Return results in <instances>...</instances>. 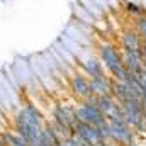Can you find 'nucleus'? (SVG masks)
Instances as JSON below:
<instances>
[{
  "label": "nucleus",
  "mask_w": 146,
  "mask_h": 146,
  "mask_svg": "<svg viewBox=\"0 0 146 146\" xmlns=\"http://www.w3.org/2000/svg\"><path fill=\"white\" fill-rule=\"evenodd\" d=\"M73 134L80 136L83 141H87L88 145H95L99 141H102V136H100V131L97 126H92V124H85V122H76L75 129H73Z\"/></svg>",
  "instance_id": "8"
},
{
  "label": "nucleus",
  "mask_w": 146,
  "mask_h": 146,
  "mask_svg": "<svg viewBox=\"0 0 146 146\" xmlns=\"http://www.w3.org/2000/svg\"><path fill=\"white\" fill-rule=\"evenodd\" d=\"M70 85H72V92L76 97H80L82 100L94 94L92 92V85H90V78L87 75H83V73H75V75H72Z\"/></svg>",
  "instance_id": "7"
},
{
  "label": "nucleus",
  "mask_w": 146,
  "mask_h": 146,
  "mask_svg": "<svg viewBox=\"0 0 146 146\" xmlns=\"http://www.w3.org/2000/svg\"><path fill=\"white\" fill-rule=\"evenodd\" d=\"M94 146H112L109 141H106V139H102V141H99V143H95Z\"/></svg>",
  "instance_id": "13"
},
{
  "label": "nucleus",
  "mask_w": 146,
  "mask_h": 146,
  "mask_svg": "<svg viewBox=\"0 0 146 146\" xmlns=\"http://www.w3.org/2000/svg\"><path fill=\"white\" fill-rule=\"evenodd\" d=\"M15 117L21 119L22 122L33 126V127H42L44 122H46L44 117H42V114L39 112V109H37L34 104H26V106H22L21 109L17 110Z\"/></svg>",
  "instance_id": "6"
},
{
  "label": "nucleus",
  "mask_w": 146,
  "mask_h": 146,
  "mask_svg": "<svg viewBox=\"0 0 146 146\" xmlns=\"http://www.w3.org/2000/svg\"><path fill=\"white\" fill-rule=\"evenodd\" d=\"M109 131H110V141L119 143V145L129 146L134 143V133L131 131L127 122H117L109 121Z\"/></svg>",
  "instance_id": "4"
},
{
  "label": "nucleus",
  "mask_w": 146,
  "mask_h": 146,
  "mask_svg": "<svg viewBox=\"0 0 146 146\" xmlns=\"http://www.w3.org/2000/svg\"><path fill=\"white\" fill-rule=\"evenodd\" d=\"M99 56H100V61L104 65V68L115 78L119 72L124 68V61H122V53L112 46V44H102L100 49H99Z\"/></svg>",
  "instance_id": "1"
},
{
  "label": "nucleus",
  "mask_w": 146,
  "mask_h": 146,
  "mask_svg": "<svg viewBox=\"0 0 146 146\" xmlns=\"http://www.w3.org/2000/svg\"><path fill=\"white\" fill-rule=\"evenodd\" d=\"M51 121H54L65 131L73 134V129L78 122L76 114H75V107L68 106V104H56L53 107V112H51Z\"/></svg>",
  "instance_id": "2"
},
{
  "label": "nucleus",
  "mask_w": 146,
  "mask_h": 146,
  "mask_svg": "<svg viewBox=\"0 0 146 146\" xmlns=\"http://www.w3.org/2000/svg\"><path fill=\"white\" fill-rule=\"evenodd\" d=\"M0 146H5V143H3V141H2V139H0Z\"/></svg>",
  "instance_id": "14"
},
{
  "label": "nucleus",
  "mask_w": 146,
  "mask_h": 146,
  "mask_svg": "<svg viewBox=\"0 0 146 146\" xmlns=\"http://www.w3.org/2000/svg\"><path fill=\"white\" fill-rule=\"evenodd\" d=\"M90 85H92V92L95 95H110L112 94V80L106 75L90 78Z\"/></svg>",
  "instance_id": "10"
},
{
  "label": "nucleus",
  "mask_w": 146,
  "mask_h": 146,
  "mask_svg": "<svg viewBox=\"0 0 146 146\" xmlns=\"http://www.w3.org/2000/svg\"><path fill=\"white\" fill-rule=\"evenodd\" d=\"M141 46H143V41L138 33L127 31L122 34V48L124 49H141Z\"/></svg>",
  "instance_id": "11"
},
{
  "label": "nucleus",
  "mask_w": 146,
  "mask_h": 146,
  "mask_svg": "<svg viewBox=\"0 0 146 146\" xmlns=\"http://www.w3.org/2000/svg\"><path fill=\"white\" fill-rule=\"evenodd\" d=\"M122 61L133 75L145 72V54L141 49H122Z\"/></svg>",
  "instance_id": "5"
},
{
  "label": "nucleus",
  "mask_w": 146,
  "mask_h": 146,
  "mask_svg": "<svg viewBox=\"0 0 146 146\" xmlns=\"http://www.w3.org/2000/svg\"><path fill=\"white\" fill-rule=\"evenodd\" d=\"M80 66H82V72H83V75H87L88 78H94V76L106 75L102 61H100L99 58H95V56H90V58L83 60V61L80 63Z\"/></svg>",
  "instance_id": "9"
},
{
  "label": "nucleus",
  "mask_w": 146,
  "mask_h": 146,
  "mask_svg": "<svg viewBox=\"0 0 146 146\" xmlns=\"http://www.w3.org/2000/svg\"><path fill=\"white\" fill-rule=\"evenodd\" d=\"M75 114H76V119L80 122H85V124H92V126H102L104 122H107V117L97 109L95 106H90L87 102H82L75 107Z\"/></svg>",
  "instance_id": "3"
},
{
  "label": "nucleus",
  "mask_w": 146,
  "mask_h": 146,
  "mask_svg": "<svg viewBox=\"0 0 146 146\" xmlns=\"http://www.w3.org/2000/svg\"><path fill=\"white\" fill-rule=\"evenodd\" d=\"M126 10H127L129 14H133V15H138V17H141V15L145 14V10H143L141 7H138L134 2H127V3H126Z\"/></svg>",
  "instance_id": "12"
}]
</instances>
